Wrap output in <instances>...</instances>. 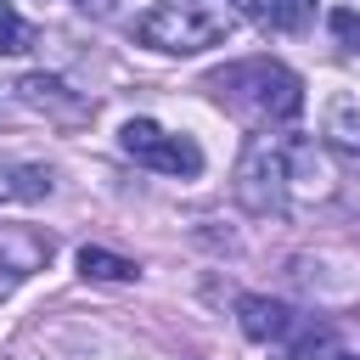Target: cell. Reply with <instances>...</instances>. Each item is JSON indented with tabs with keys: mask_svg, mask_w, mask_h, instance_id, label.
Returning a JSON list of instances; mask_svg holds the SVG:
<instances>
[{
	"mask_svg": "<svg viewBox=\"0 0 360 360\" xmlns=\"http://www.w3.org/2000/svg\"><path fill=\"white\" fill-rule=\"evenodd\" d=\"M236 202L259 219H281L298 202H326L332 197V169L326 158L298 141V135H253L248 152L236 158V180H231Z\"/></svg>",
	"mask_w": 360,
	"mask_h": 360,
	"instance_id": "6da1fadb",
	"label": "cell"
},
{
	"mask_svg": "<svg viewBox=\"0 0 360 360\" xmlns=\"http://www.w3.org/2000/svg\"><path fill=\"white\" fill-rule=\"evenodd\" d=\"M202 90H208L225 112H236L242 124H253L259 135H270V129H281V124H292V118L304 112V79H298L292 68L270 62V56L231 62V68L208 73Z\"/></svg>",
	"mask_w": 360,
	"mask_h": 360,
	"instance_id": "7a4b0ae2",
	"label": "cell"
},
{
	"mask_svg": "<svg viewBox=\"0 0 360 360\" xmlns=\"http://www.w3.org/2000/svg\"><path fill=\"white\" fill-rule=\"evenodd\" d=\"M231 28H236L231 0H158L135 22V39L152 51H169V56H197V51L219 45Z\"/></svg>",
	"mask_w": 360,
	"mask_h": 360,
	"instance_id": "3957f363",
	"label": "cell"
},
{
	"mask_svg": "<svg viewBox=\"0 0 360 360\" xmlns=\"http://www.w3.org/2000/svg\"><path fill=\"white\" fill-rule=\"evenodd\" d=\"M118 146H124L135 163L163 169V174H180V180L202 174V146H197L191 135H169V129H158L152 118H129V124L118 129Z\"/></svg>",
	"mask_w": 360,
	"mask_h": 360,
	"instance_id": "277c9868",
	"label": "cell"
},
{
	"mask_svg": "<svg viewBox=\"0 0 360 360\" xmlns=\"http://www.w3.org/2000/svg\"><path fill=\"white\" fill-rule=\"evenodd\" d=\"M45 259H51V242L45 236H34V231H0V298L17 292Z\"/></svg>",
	"mask_w": 360,
	"mask_h": 360,
	"instance_id": "5b68a950",
	"label": "cell"
},
{
	"mask_svg": "<svg viewBox=\"0 0 360 360\" xmlns=\"http://www.w3.org/2000/svg\"><path fill=\"white\" fill-rule=\"evenodd\" d=\"M236 326H242V338H253V343H276V338H287L298 321H292V309H287L281 298L248 292V298H236Z\"/></svg>",
	"mask_w": 360,
	"mask_h": 360,
	"instance_id": "8992f818",
	"label": "cell"
},
{
	"mask_svg": "<svg viewBox=\"0 0 360 360\" xmlns=\"http://www.w3.org/2000/svg\"><path fill=\"white\" fill-rule=\"evenodd\" d=\"M22 107H39V112H56V118H84V96H73L56 73H28L11 84Z\"/></svg>",
	"mask_w": 360,
	"mask_h": 360,
	"instance_id": "52a82bcc",
	"label": "cell"
},
{
	"mask_svg": "<svg viewBox=\"0 0 360 360\" xmlns=\"http://www.w3.org/2000/svg\"><path fill=\"white\" fill-rule=\"evenodd\" d=\"M45 197H51V169L0 152V202H45Z\"/></svg>",
	"mask_w": 360,
	"mask_h": 360,
	"instance_id": "ba28073f",
	"label": "cell"
},
{
	"mask_svg": "<svg viewBox=\"0 0 360 360\" xmlns=\"http://www.w3.org/2000/svg\"><path fill=\"white\" fill-rule=\"evenodd\" d=\"M326 141H332L349 163H360V101H354V96H338V101L326 107Z\"/></svg>",
	"mask_w": 360,
	"mask_h": 360,
	"instance_id": "9c48e42d",
	"label": "cell"
},
{
	"mask_svg": "<svg viewBox=\"0 0 360 360\" xmlns=\"http://www.w3.org/2000/svg\"><path fill=\"white\" fill-rule=\"evenodd\" d=\"M79 276H90V281H129L135 276V259L107 253V248H79Z\"/></svg>",
	"mask_w": 360,
	"mask_h": 360,
	"instance_id": "30bf717a",
	"label": "cell"
},
{
	"mask_svg": "<svg viewBox=\"0 0 360 360\" xmlns=\"http://www.w3.org/2000/svg\"><path fill=\"white\" fill-rule=\"evenodd\" d=\"M22 51H34V28L17 17L11 0H0V56H22Z\"/></svg>",
	"mask_w": 360,
	"mask_h": 360,
	"instance_id": "8fae6325",
	"label": "cell"
},
{
	"mask_svg": "<svg viewBox=\"0 0 360 360\" xmlns=\"http://www.w3.org/2000/svg\"><path fill=\"white\" fill-rule=\"evenodd\" d=\"M309 22H315V0H270V28L304 34Z\"/></svg>",
	"mask_w": 360,
	"mask_h": 360,
	"instance_id": "7c38bea8",
	"label": "cell"
},
{
	"mask_svg": "<svg viewBox=\"0 0 360 360\" xmlns=\"http://www.w3.org/2000/svg\"><path fill=\"white\" fill-rule=\"evenodd\" d=\"M326 343H332V332H326V326H304V332H298V343H287V349H281V360H309V354H315V349H326Z\"/></svg>",
	"mask_w": 360,
	"mask_h": 360,
	"instance_id": "4fadbf2b",
	"label": "cell"
},
{
	"mask_svg": "<svg viewBox=\"0 0 360 360\" xmlns=\"http://www.w3.org/2000/svg\"><path fill=\"white\" fill-rule=\"evenodd\" d=\"M332 34L349 45V51H360V11H349V6H338L332 11Z\"/></svg>",
	"mask_w": 360,
	"mask_h": 360,
	"instance_id": "5bb4252c",
	"label": "cell"
},
{
	"mask_svg": "<svg viewBox=\"0 0 360 360\" xmlns=\"http://www.w3.org/2000/svg\"><path fill=\"white\" fill-rule=\"evenodd\" d=\"M231 6H236V17L248 11V17H259V22L270 28V0H231Z\"/></svg>",
	"mask_w": 360,
	"mask_h": 360,
	"instance_id": "9a60e30c",
	"label": "cell"
},
{
	"mask_svg": "<svg viewBox=\"0 0 360 360\" xmlns=\"http://www.w3.org/2000/svg\"><path fill=\"white\" fill-rule=\"evenodd\" d=\"M332 360H360V354H332Z\"/></svg>",
	"mask_w": 360,
	"mask_h": 360,
	"instance_id": "2e32d148",
	"label": "cell"
}]
</instances>
